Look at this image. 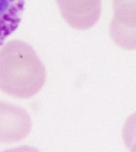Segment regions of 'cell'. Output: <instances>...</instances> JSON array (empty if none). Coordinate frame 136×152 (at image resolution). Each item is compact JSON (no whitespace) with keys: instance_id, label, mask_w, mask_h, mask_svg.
<instances>
[{"instance_id":"obj_1","label":"cell","mask_w":136,"mask_h":152,"mask_svg":"<svg viewBox=\"0 0 136 152\" xmlns=\"http://www.w3.org/2000/svg\"><path fill=\"white\" fill-rule=\"evenodd\" d=\"M45 67L30 45L9 42L0 50V90L13 97L26 99L43 86Z\"/></svg>"},{"instance_id":"obj_2","label":"cell","mask_w":136,"mask_h":152,"mask_svg":"<svg viewBox=\"0 0 136 152\" xmlns=\"http://www.w3.org/2000/svg\"><path fill=\"white\" fill-rule=\"evenodd\" d=\"M64 20L75 29L85 31L100 17L102 0H56Z\"/></svg>"},{"instance_id":"obj_3","label":"cell","mask_w":136,"mask_h":152,"mask_svg":"<svg viewBox=\"0 0 136 152\" xmlns=\"http://www.w3.org/2000/svg\"><path fill=\"white\" fill-rule=\"evenodd\" d=\"M32 127L29 115L20 107L0 102V141L19 142L26 138Z\"/></svg>"},{"instance_id":"obj_4","label":"cell","mask_w":136,"mask_h":152,"mask_svg":"<svg viewBox=\"0 0 136 152\" xmlns=\"http://www.w3.org/2000/svg\"><path fill=\"white\" fill-rule=\"evenodd\" d=\"M25 0H0V46L18 27Z\"/></svg>"}]
</instances>
